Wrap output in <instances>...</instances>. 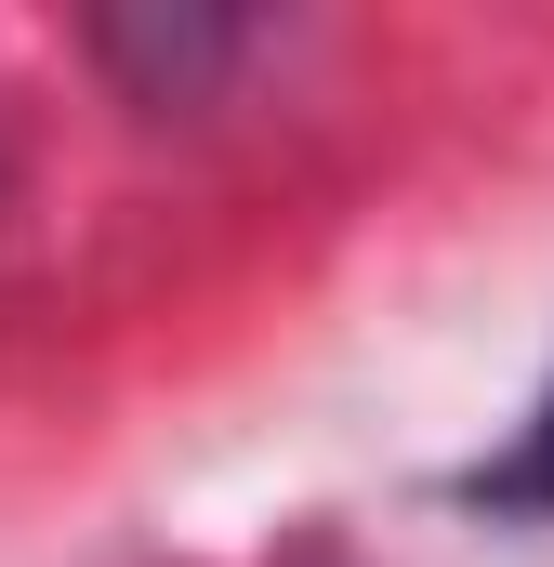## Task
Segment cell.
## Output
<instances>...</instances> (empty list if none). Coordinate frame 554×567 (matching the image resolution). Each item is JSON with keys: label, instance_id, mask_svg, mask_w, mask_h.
I'll return each mask as SVG.
<instances>
[{"label": "cell", "instance_id": "obj_1", "mask_svg": "<svg viewBox=\"0 0 554 567\" xmlns=\"http://www.w3.org/2000/svg\"><path fill=\"white\" fill-rule=\"evenodd\" d=\"M238 40H252V27H225V13H93V53L133 66L145 106H185L212 66H238Z\"/></svg>", "mask_w": 554, "mask_h": 567}, {"label": "cell", "instance_id": "obj_2", "mask_svg": "<svg viewBox=\"0 0 554 567\" xmlns=\"http://www.w3.org/2000/svg\"><path fill=\"white\" fill-rule=\"evenodd\" d=\"M462 502L475 515H554V383H542V410H529V435L462 475Z\"/></svg>", "mask_w": 554, "mask_h": 567}]
</instances>
